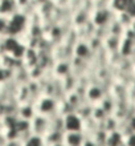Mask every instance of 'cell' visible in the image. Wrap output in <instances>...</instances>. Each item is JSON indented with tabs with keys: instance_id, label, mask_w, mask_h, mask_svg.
<instances>
[{
	"instance_id": "f1b7e54d",
	"label": "cell",
	"mask_w": 135,
	"mask_h": 146,
	"mask_svg": "<svg viewBox=\"0 0 135 146\" xmlns=\"http://www.w3.org/2000/svg\"><path fill=\"white\" fill-rule=\"evenodd\" d=\"M50 146H66L64 142H60V143H54V145H50Z\"/></svg>"
},
{
	"instance_id": "ac0fdd59",
	"label": "cell",
	"mask_w": 135,
	"mask_h": 146,
	"mask_svg": "<svg viewBox=\"0 0 135 146\" xmlns=\"http://www.w3.org/2000/svg\"><path fill=\"white\" fill-rule=\"evenodd\" d=\"M62 81V85H64V89H65V92H72V90H74L76 89V86H77L78 84V77L76 76V74H73V73H70V74H68V76H65L64 78H61Z\"/></svg>"
},
{
	"instance_id": "d4e9b609",
	"label": "cell",
	"mask_w": 135,
	"mask_h": 146,
	"mask_svg": "<svg viewBox=\"0 0 135 146\" xmlns=\"http://www.w3.org/2000/svg\"><path fill=\"white\" fill-rule=\"evenodd\" d=\"M32 0H16V4H17V8H19V11L24 9V8L27 7L28 4L31 3Z\"/></svg>"
},
{
	"instance_id": "6da1fadb",
	"label": "cell",
	"mask_w": 135,
	"mask_h": 146,
	"mask_svg": "<svg viewBox=\"0 0 135 146\" xmlns=\"http://www.w3.org/2000/svg\"><path fill=\"white\" fill-rule=\"evenodd\" d=\"M58 102H60V101H57L54 97L44 96L43 94V96L35 102V106H36L37 113L50 117V115L58 113Z\"/></svg>"
},
{
	"instance_id": "ba28073f",
	"label": "cell",
	"mask_w": 135,
	"mask_h": 146,
	"mask_svg": "<svg viewBox=\"0 0 135 146\" xmlns=\"http://www.w3.org/2000/svg\"><path fill=\"white\" fill-rule=\"evenodd\" d=\"M36 114H37L36 106L33 102H31V101H29V102L19 104V106H17V117H19V118L29 119V121H31Z\"/></svg>"
},
{
	"instance_id": "d6986e66",
	"label": "cell",
	"mask_w": 135,
	"mask_h": 146,
	"mask_svg": "<svg viewBox=\"0 0 135 146\" xmlns=\"http://www.w3.org/2000/svg\"><path fill=\"white\" fill-rule=\"evenodd\" d=\"M107 113L103 110V109L101 108V105L99 104H95L94 106H93V113H92V118L95 121V122L101 123V122H103L105 118L107 117Z\"/></svg>"
},
{
	"instance_id": "8fae6325",
	"label": "cell",
	"mask_w": 135,
	"mask_h": 146,
	"mask_svg": "<svg viewBox=\"0 0 135 146\" xmlns=\"http://www.w3.org/2000/svg\"><path fill=\"white\" fill-rule=\"evenodd\" d=\"M19 12L16 0H0V15L11 17Z\"/></svg>"
},
{
	"instance_id": "44dd1931",
	"label": "cell",
	"mask_w": 135,
	"mask_h": 146,
	"mask_svg": "<svg viewBox=\"0 0 135 146\" xmlns=\"http://www.w3.org/2000/svg\"><path fill=\"white\" fill-rule=\"evenodd\" d=\"M8 23H9V17H5V16L0 15V37L7 36Z\"/></svg>"
},
{
	"instance_id": "5bb4252c",
	"label": "cell",
	"mask_w": 135,
	"mask_h": 146,
	"mask_svg": "<svg viewBox=\"0 0 135 146\" xmlns=\"http://www.w3.org/2000/svg\"><path fill=\"white\" fill-rule=\"evenodd\" d=\"M122 143H124V135L122 134L119 129L114 131H109L105 146H121Z\"/></svg>"
},
{
	"instance_id": "e0dca14e",
	"label": "cell",
	"mask_w": 135,
	"mask_h": 146,
	"mask_svg": "<svg viewBox=\"0 0 135 146\" xmlns=\"http://www.w3.org/2000/svg\"><path fill=\"white\" fill-rule=\"evenodd\" d=\"M93 106H94V104H90L89 101H84L82 102V105L80 106V108L76 110V113H77L80 117H81L84 121L88 118H92V113H93Z\"/></svg>"
},
{
	"instance_id": "4316f807",
	"label": "cell",
	"mask_w": 135,
	"mask_h": 146,
	"mask_svg": "<svg viewBox=\"0 0 135 146\" xmlns=\"http://www.w3.org/2000/svg\"><path fill=\"white\" fill-rule=\"evenodd\" d=\"M36 1V4H37V5H41V4H44V3H46V1H49V0H35Z\"/></svg>"
},
{
	"instance_id": "30bf717a",
	"label": "cell",
	"mask_w": 135,
	"mask_h": 146,
	"mask_svg": "<svg viewBox=\"0 0 135 146\" xmlns=\"http://www.w3.org/2000/svg\"><path fill=\"white\" fill-rule=\"evenodd\" d=\"M23 64L27 66L28 69H31L32 66L37 65L39 64V50L36 48L27 46V49H25L23 56Z\"/></svg>"
},
{
	"instance_id": "52a82bcc",
	"label": "cell",
	"mask_w": 135,
	"mask_h": 146,
	"mask_svg": "<svg viewBox=\"0 0 135 146\" xmlns=\"http://www.w3.org/2000/svg\"><path fill=\"white\" fill-rule=\"evenodd\" d=\"M52 73L57 78H64L72 73V62L70 60H57L52 66Z\"/></svg>"
},
{
	"instance_id": "9c48e42d",
	"label": "cell",
	"mask_w": 135,
	"mask_h": 146,
	"mask_svg": "<svg viewBox=\"0 0 135 146\" xmlns=\"http://www.w3.org/2000/svg\"><path fill=\"white\" fill-rule=\"evenodd\" d=\"M85 139L84 131H65L64 143L66 146H81Z\"/></svg>"
},
{
	"instance_id": "277c9868",
	"label": "cell",
	"mask_w": 135,
	"mask_h": 146,
	"mask_svg": "<svg viewBox=\"0 0 135 146\" xmlns=\"http://www.w3.org/2000/svg\"><path fill=\"white\" fill-rule=\"evenodd\" d=\"M31 126H32V133L33 134H39V135H45L49 130V117L48 115H44V114H37L31 119Z\"/></svg>"
},
{
	"instance_id": "603a6c76",
	"label": "cell",
	"mask_w": 135,
	"mask_h": 146,
	"mask_svg": "<svg viewBox=\"0 0 135 146\" xmlns=\"http://www.w3.org/2000/svg\"><path fill=\"white\" fill-rule=\"evenodd\" d=\"M4 146H23V142L20 138H15V139H7V142Z\"/></svg>"
},
{
	"instance_id": "7a4b0ae2",
	"label": "cell",
	"mask_w": 135,
	"mask_h": 146,
	"mask_svg": "<svg viewBox=\"0 0 135 146\" xmlns=\"http://www.w3.org/2000/svg\"><path fill=\"white\" fill-rule=\"evenodd\" d=\"M107 90L105 89V86L98 81H94V82H90L88 89H86V101H89L90 104H98L105 96H106Z\"/></svg>"
},
{
	"instance_id": "8992f818",
	"label": "cell",
	"mask_w": 135,
	"mask_h": 146,
	"mask_svg": "<svg viewBox=\"0 0 135 146\" xmlns=\"http://www.w3.org/2000/svg\"><path fill=\"white\" fill-rule=\"evenodd\" d=\"M92 20V12L88 11L86 8L80 7L74 9L72 13V25L76 28H81L85 24H88Z\"/></svg>"
},
{
	"instance_id": "5b68a950",
	"label": "cell",
	"mask_w": 135,
	"mask_h": 146,
	"mask_svg": "<svg viewBox=\"0 0 135 146\" xmlns=\"http://www.w3.org/2000/svg\"><path fill=\"white\" fill-rule=\"evenodd\" d=\"M64 127H65V131H82L84 119L76 111H73L70 114L64 115Z\"/></svg>"
},
{
	"instance_id": "ffe728a7",
	"label": "cell",
	"mask_w": 135,
	"mask_h": 146,
	"mask_svg": "<svg viewBox=\"0 0 135 146\" xmlns=\"http://www.w3.org/2000/svg\"><path fill=\"white\" fill-rule=\"evenodd\" d=\"M23 146H45V141H44L43 135L32 134L29 138L23 142Z\"/></svg>"
},
{
	"instance_id": "3957f363",
	"label": "cell",
	"mask_w": 135,
	"mask_h": 146,
	"mask_svg": "<svg viewBox=\"0 0 135 146\" xmlns=\"http://www.w3.org/2000/svg\"><path fill=\"white\" fill-rule=\"evenodd\" d=\"M73 53H74V57L82 58V60H86L89 62H93L94 54H95L93 52L92 48H90L89 41L88 40H82V38H80L77 41V44L73 46Z\"/></svg>"
},
{
	"instance_id": "9a60e30c",
	"label": "cell",
	"mask_w": 135,
	"mask_h": 146,
	"mask_svg": "<svg viewBox=\"0 0 135 146\" xmlns=\"http://www.w3.org/2000/svg\"><path fill=\"white\" fill-rule=\"evenodd\" d=\"M64 100H65L66 102H68V104L73 108V110L76 111L82 105V102L85 101V98H84L80 93L76 92V90H72V92L66 93V96H65V98H64Z\"/></svg>"
},
{
	"instance_id": "cb8c5ba5",
	"label": "cell",
	"mask_w": 135,
	"mask_h": 146,
	"mask_svg": "<svg viewBox=\"0 0 135 146\" xmlns=\"http://www.w3.org/2000/svg\"><path fill=\"white\" fill-rule=\"evenodd\" d=\"M81 146H98L95 143V141L93 139V137H89V135H85V139L82 142Z\"/></svg>"
},
{
	"instance_id": "4fadbf2b",
	"label": "cell",
	"mask_w": 135,
	"mask_h": 146,
	"mask_svg": "<svg viewBox=\"0 0 135 146\" xmlns=\"http://www.w3.org/2000/svg\"><path fill=\"white\" fill-rule=\"evenodd\" d=\"M64 135H65V131L49 129V130H48V133L44 135L45 146H50V145H54V143L64 142Z\"/></svg>"
},
{
	"instance_id": "2e32d148",
	"label": "cell",
	"mask_w": 135,
	"mask_h": 146,
	"mask_svg": "<svg viewBox=\"0 0 135 146\" xmlns=\"http://www.w3.org/2000/svg\"><path fill=\"white\" fill-rule=\"evenodd\" d=\"M98 104L101 105V108L103 109L107 114H113V111H114V109H115L117 101H115V98H114L111 94L106 93V96H105L103 98L98 102Z\"/></svg>"
},
{
	"instance_id": "7c38bea8",
	"label": "cell",
	"mask_w": 135,
	"mask_h": 146,
	"mask_svg": "<svg viewBox=\"0 0 135 146\" xmlns=\"http://www.w3.org/2000/svg\"><path fill=\"white\" fill-rule=\"evenodd\" d=\"M121 38L113 35H107L103 38V49L106 50V53H114V52H119V45H121Z\"/></svg>"
},
{
	"instance_id": "83f0119b",
	"label": "cell",
	"mask_w": 135,
	"mask_h": 146,
	"mask_svg": "<svg viewBox=\"0 0 135 146\" xmlns=\"http://www.w3.org/2000/svg\"><path fill=\"white\" fill-rule=\"evenodd\" d=\"M4 131V125H3V121H1V118H0V134H3Z\"/></svg>"
},
{
	"instance_id": "7402d4cb",
	"label": "cell",
	"mask_w": 135,
	"mask_h": 146,
	"mask_svg": "<svg viewBox=\"0 0 135 146\" xmlns=\"http://www.w3.org/2000/svg\"><path fill=\"white\" fill-rule=\"evenodd\" d=\"M124 145L126 146H135V131L130 133L124 137Z\"/></svg>"
},
{
	"instance_id": "484cf974",
	"label": "cell",
	"mask_w": 135,
	"mask_h": 146,
	"mask_svg": "<svg viewBox=\"0 0 135 146\" xmlns=\"http://www.w3.org/2000/svg\"><path fill=\"white\" fill-rule=\"evenodd\" d=\"M7 142V138L4 137V134H0V146H4Z\"/></svg>"
}]
</instances>
